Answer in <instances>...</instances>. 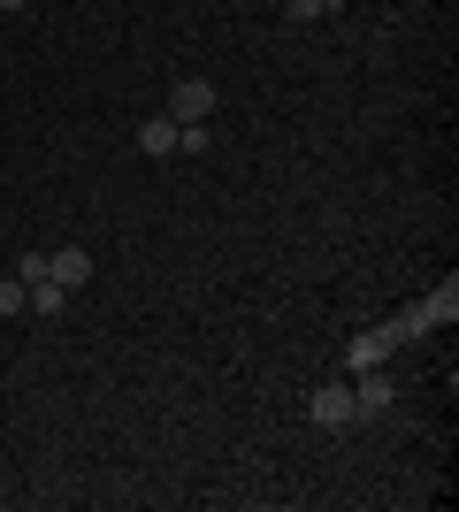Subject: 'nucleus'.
Instances as JSON below:
<instances>
[{
	"label": "nucleus",
	"instance_id": "1",
	"mask_svg": "<svg viewBox=\"0 0 459 512\" xmlns=\"http://www.w3.org/2000/svg\"><path fill=\"white\" fill-rule=\"evenodd\" d=\"M391 375H383V367H360V383H352V428L360 421H383V413H391Z\"/></svg>",
	"mask_w": 459,
	"mask_h": 512
},
{
	"label": "nucleus",
	"instance_id": "4",
	"mask_svg": "<svg viewBox=\"0 0 459 512\" xmlns=\"http://www.w3.org/2000/svg\"><path fill=\"white\" fill-rule=\"evenodd\" d=\"M46 276L62 283V291H85L92 283V253L85 245H62V253H46Z\"/></svg>",
	"mask_w": 459,
	"mask_h": 512
},
{
	"label": "nucleus",
	"instance_id": "2",
	"mask_svg": "<svg viewBox=\"0 0 459 512\" xmlns=\"http://www.w3.org/2000/svg\"><path fill=\"white\" fill-rule=\"evenodd\" d=\"M207 115H215V85H207V77H176L169 123H207Z\"/></svg>",
	"mask_w": 459,
	"mask_h": 512
},
{
	"label": "nucleus",
	"instance_id": "9",
	"mask_svg": "<svg viewBox=\"0 0 459 512\" xmlns=\"http://www.w3.org/2000/svg\"><path fill=\"white\" fill-rule=\"evenodd\" d=\"M0 314H31V291H23V276H0Z\"/></svg>",
	"mask_w": 459,
	"mask_h": 512
},
{
	"label": "nucleus",
	"instance_id": "6",
	"mask_svg": "<svg viewBox=\"0 0 459 512\" xmlns=\"http://www.w3.org/2000/svg\"><path fill=\"white\" fill-rule=\"evenodd\" d=\"M138 153H146V161H169L176 153V123L169 115H161V123H138Z\"/></svg>",
	"mask_w": 459,
	"mask_h": 512
},
{
	"label": "nucleus",
	"instance_id": "8",
	"mask_svg": "<svg viewBox=\"0 0 459 512\" xmlns=\"http://www.w3.org/2000/svg\"><path fill=\"white\" fill-rule=\"evenodd\" d=\"M337 8H345V0H284L291 23H322V16H337Z\"/></svg>",
	"mask_w": 459,
	"mask_h": 512
},
{
	"label": "nucleus",
	"instance_id": "5",
	"mask_svg": "<svg viewBox=\"0 0 459 512\" xmlns=\"http://www.w3.org/2000/svg\"><path fill=\"white\" fill-rule=\"evenodd\" d=\"M391 344H398V329H368V337H352L345 367H375V360H391Z\"/></svg>",
	"mask_w": 459,
	"mask_h": 512
},
{
	"label": "nucleus",
	"instance_id": "3",
	"mask_svg": "<svg viewBox=\"0 0 459 512\" xmlns=\"http://www.w3.org/2000/svg\"><path fill=\"white\" fill-rule=\"evenodd\" d=\"M306 413H314V428H352V390L345 383H322L314 398H306Z\"/></svg>",
	"mask_w": 459,
	"mask_h": 512
},
{
	"label": "nucleus",
	"instance_id": "7",
	"mask_svg": "<svg viewBox=\"0 0 459 512\" xmlns=\"http://www.w3.org/2000/svg\"><path fill=\"white\" fill-rule=\"evenodd\" d=\"M23 291H31V314H62V306H69V291L54 276H46V283H23Z\"/></svg>",
	"mask_w": 459,
	"mask_h": 512
},
{
	"label": "nucleus",
	"instance_id": "10",
	"mask_svg": "<svg viewBox=\"0 0 459 512\" xmlns=\"http://www.w3.org/2000/svg\"><path fill=\"white\" fill-rule=\"evenodd\" d=\"M0 8H8V16H16V8H23V0H0Z\"/></svg>",
	"mask_w": 459,
	"mask_h": 512
}]
</instances>
